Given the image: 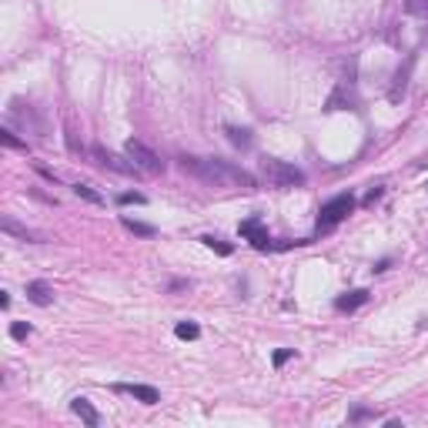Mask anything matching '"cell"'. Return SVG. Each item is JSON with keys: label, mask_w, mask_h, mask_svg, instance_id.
<instances>
[{"label": "cell", "mask_w": 428, "mask_h": 428, "mask_svg": "<svg viewBox=\"0 0 428 428\" xmlns=\"http://www.w3.org/2000/svg\"><path fill=\"white\" fill-rule=\"evenodd\" d=\"M181 167H184L188 174H194L198 181L211 184V188H238V191L258 188L254 174H248L244 167H234V164L221 161V157H191V154H184V157H181Z\"/></svg>", "instance_id": "obj_1"}, {"label": "cell", "mask_w": 428, "mask_h": 428, "mask_svg": "<svg viewBox=\"0 0 428 428\" xmlns=\"http://www.w3.org/2000/svg\"><path fill=\"white\" fill-rule=\"evenodd\" d=\"M261 177L278 191H291V188H302L304 184L302 167H295L288 161H278V157H261Z\"/></svg>", "instance_id": "obj_2"}, {"label": "cell", "mask_w": 428, "mask_h": 428, "mask_svg": "<svg viewBox=\"0 0 428 428\" xmlns=\"http://www.w3.org/2000/svg\"><path fill=\"white\" fill-rule=\"evenodd\" d=\"M124 154L134 161V167H138L141 174H161V171H164L161 157H157V154H154L148 144H141V141H134V138L124 144Z\"/></svg>", "instance_id": "obj_3"}, {"label": "cell", "mask_w": 428, "mask_h": 428, "mask_svg": "<svg viewBox=\"0 0 428 428\" xmlns=\"http://www.w3.org/2000/svg\"><path fill=\"white\" fill-rule=\"evenodd\" d=\"M352 211H355V198H352V194H335L331 201L321 204V211H318V225H321V227H335L338 221H345Z\"/></svg>", "instance_id": "obj_4"}, {"label": "cell", "mask_w": 428, "mask_h": 428, "mask_svg": "<svg viewBox=\"0 0 428 428\" xmlns=\"http://www.w3.org/2000/svg\"><path fill=\"white\" fill-rule=\"evenodd\" d=\"M241 238L251 241V248H258V251H271L275 244H271V238H268V227L258 221V218H248V221H241L238 225Z\"/></svg>", "instance_id": "obj_5"}, {"label": "cell", "mask_w": 428, "mask_h": 428, "mask_svg": "<svg viewBox=\"0 0 428 428\" xmlns=\"http://www.w3.org/2000/svg\"><path fill=\"white\" fill-rule=\"evenodd\" d=\"M90 154H94V157H97V164H101V167H107V171H117V174H138V167H134V161H131V157H117V154H111V151H104L101 144H94V148H90Z\"/></svg>", "instance_id": "obj_6"}, {"label": "cell", "mask_w": 428, "mask_h": 428, "mask_svg": "<svg viewBox=\"0 0 428 428\" xmlns=\"http://www.w3.org/2000/svg\"><path fill=\"white\" fill-rule=\"evenodd\" d=\"M114 391L134 395V398H138V402H144V405H157V402H161V391L154 388V385H114Z\"/></svg>", "instance_id": "obj_7"}, {"label": "cell", "mask_w": 428, "mask_h": 428, "mask_svg": "<svg viewBox=\"0 0 428 428\" xmlns=\"http://www.w3.org/2000/svg\"><path fill=\"white\" fill-rule=\"evenodd\" d=\"M27 302L37 304V308H47V304L54 302L51 288H47V281H30V285H27Z\"/></svg>", "instance_id": "obj_8"}, {"label": "cell", "mask_w": 428, "mask_h": 428, "mask_svg": "<svg viewBox=\"0 0 428 428\" xmlns=\"http://www.w3.org/2000/svg\"><path fill=\"white\" fill-rule=\"evenodd\" d=\"M0 227H4V234H13V238H20V241H40V231L17 225L13 218H4V221H0Z\"/></svg>", "instance_id": "obj_9"}, {"label": "cell", "mask_w": 428, "mask_h": 428, "mask_svg": "<svg viewBox=\"0 0 428 428\" xmlns=\"http://www.w3.org/2000/svg\"><path fill=\"white\" fill-rule=\"evenodd\" d=\"M365 302H368V291L358 288V291H348V295L335 298V308H338V311H355V308H362Z\"/></svg>", "instance_id": "obj_10"}, {"label": "cell", "mask_w": 428, "mask_h": 428, "mask_svg": "<svg viewBox=\"0 0 428 428\" xmlns=\"http://www.w3.org/2000/svg\"><path fill=\"white\" fill-rule=\"evenodd\" d=\"M71 412L84 418V425H90V428H94V425H101V415L94 412V405H90L88 398H74V402H71Z\"/></svg>", "instance_id": "obj_11"}, {"label": "cell", "mask_w": 428, "mask_h": 428, "mask_svg": "<svg viewBox=\"0 0 428 428\" xmlns=\"http://www.w3.org/2000/svg\"><path fill=\"white\" fill-rule=\"evenodd\" d=\"M348 104H355V97H352V90L345 88V84H338V88L331 90V97H328V104H325V111H345Z\"/></svg>", "instance_id": "obj_12"}, {"label": "cell", "mask_w": 428, "mask_h": 428, "mask_svg": "<svg viewBox=\"0 0 428 428\" xmlns=\"http://www.w3.org/2000/svg\"><path fill=\"white\" fill-rule=\"evenodd\" d=\"M225 134H227V141H231L234 148H241V151H248V148H251V131H248V127L227 124V127H225Z\"/></svg>", "instance_id": "obj_13"}, {"label": "cell", "mask_w": 428, "mask_h": 428, "mask_svg": "<svg viewBox=\"0 0 428 428\" xmlns=\"http://www.w3.org/2000/svg\"><path fill=\"white\" fill-rule=\"evenodd\" d=\"M408 71H412V57H408V64H405V71H398V77H395V81H398V84H395V88H391V101L398 104L405 97V84H408Z\"/></svg>", "instance_id": "obj_14"}, {"label": "cell", "mask_w": 428, "mask_h": 428, "mask_svg": "<svg viewBox=\"0 0 428 428\" xmlns=\"http://www.w3.org/2000/svg\"><path fill=\"white\" fill-rule=\"evenodd\" d=\"M121 225H124L131 234H141V238H151V234H154L151 225H144V221H134V218H127V214L121 218Z\"/></svg>", "instance_id": "obj_15"}, {"label": "cell", "mask_w": 428, "mask_h": 428, "mask_svg": "<svg viewBox=\"0 0 428 428\" xmlns=\"http://www.w3.org/2000/svg\"><path fill=\"white\" fill-rule=\"evenodd\" d=\"M0 141H4V148H13V151H27V141L17 138L11 127H4V131H0Z\"/></svg>", "instance_id": "obj_16"}, {"label": "cell", "mask_w": 428, "mask_h": 428, "mask_svg": "<svg viewBox=\"0 0 428 428\" xmlns=\"http://www.w3.org/2000/svg\"><path fill=\"white\" fill-rule=\"evenodd\" d=\"M204 244H208V248H211V251H218L221 254V258H227V254L234 251V248H231V244H227V241H221V238H214V234H204Z\"/></svg>", "instance_id": "obj_17"}, {"label": "cell", "mask_w": 428, "mask_h": 428, "mask_svg": "<svg viewBox=\"0 0 428 428\" xmlns=\"http://www.w3.org/2000/svg\"><path fill=\"white\" fill-rule=\"evenodd\" d=\"M174 335H177V338H184V341H194L198 335H201V328L194 325V321H181V325L174 328Z\"/></svg>", "instance_id": "obj_18"}, {"label": "cell", "mask_w": 428, "mask_h": 428, "mask_svg": "<svg viewBox=\"0 0 428 428\" xmlns=\"http://www.w3.org/2000/svg\"><path fill=\"white\" fill-rule=\"evenodd\" d=\"M74 194L77 198H84V201H90V204H104V198L90 188V184H74Z\"/></svg>", "instance_id": "obj_19"}, {"label": "cell", "mask_w": 428, "mask_h": 428, "mask_svg": "<svg viewBox=\"0 0 428 428\" xmlns=\"http://www.w3.org/2000/svg\"><path fill=\"white\" fill-rule=\"evenodd\" d=\"M405 11L422 17V13H428V0H405Z\"/></svg>", "instance_id": "obj_20"}, {"label": "cell", "mask_w": 428, "mask_h": 428, "mask_svg": "<svg viewBox=\"0 0 428 428\" xmlns=\"http://www.w3.org/2000/svg\"><path fill=\"white\" fill-rule=\"evenodd\" d=\"M11 335H13L17 341H24L27 335H30V325H27V321H13V325H11Z\"/></svg>", "instance_id": "obj_21"}, {"label": "cell", "mask_w": 428, "mask_h": 428, "mask_svg": "<svg viewBox=\"0 0 428 428\" xmlns=\"http://www.w3.org/2000/svg\"><path fill=\"white\" fill-rule=\"evenodd\" d=\"M117 201H121V204H144L148 198H144V194H138V191H124Z\"/></svg>", "instance_id": "obj_22"}, {"label": "cell", "mask_w": 428, "mask_h": 428, "mask_svg": "<svg viewBox=\"0 0 428 428\" xmlns=\"http://www.w3.org/2000/svg\"><path fill=\"white\" fill-rule=\"evenodd\" d=\"M291 358H295V348H281V352H275V358H271V362H275V368H281L285 362H291Z\"/></svg>", "instance_id": "obj_23"}, {"label": "cell", "mask_w": 428, "mask_h": 428, "mask_svg": "<svg viewBox=\"0 0 428 428\" xmlns=\"http://www.w3.org/2000/svg\"><path fill=\"white\" fill-rule=\"evenodd\" d=\"M375 198H381V188H375V191H368V198H365V204H375Z\"/></svg>", "instance_id": "obj_24"}]
</instances>
